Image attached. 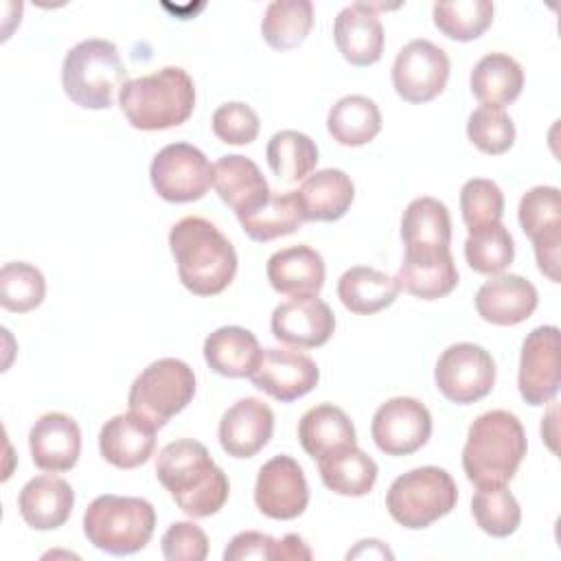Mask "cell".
<instances>
[{
    "mask_svg": "<svg viewBox=\"0 0 561 561\" xmlns=\"http://www.w3.org/2000/svg\"><path fill=\"white\" fill-rule=\"evenodd\" d=\"M213 186L221 202L234 210L237 219L259 210L272 195L259 164L239 153L221 156L213 164Z\"/></svg>",
    "mask_w": 561,
    "mask_h": 561,
    "instance_id": "cell-20",
    "label": "cell"
},
{
    "mask_svg": "<svg viewBox=\"0 0 561 561\" xmlns=\"http://www.w3.org/2000/svg\"><path fill=\"white\" fill-rule=\"evenodd\" d=\"M469 85L484 107L511 105L524 88L522 66L506 53H489L471 70Z\"/></svg>",
    "mask_w": 561,
    "mask_h": 561,
    "instance_id": "cell-31",
    "label": "cell"
},
{
    "mask_svg": "<svg viewBox=\"0 0 561 561\" xmlns=\"http://www.w3.org/2000/svg\"><path fill=\"white\" fill-rule=\"evenodd\" d=\"M436 388L458 405H469L484 399L495 383V362L486 348L473 342L447 346L434 368Z\"/></svg>",
    "mask_w": 561,
    "mask_h": 561,
    "instance_id": "cell-10",
    "label": "cell"
},
{
    "mask_svg": "<svg viewBox=\"0 0 561 561\" xmlns=\"http://www.w3.org/2000/svg\"><path fill=\"white\" fill-rule=\"evenodd\" d=\"M370 436L386 456H410L430 440L432 414L419 399L392 397L377 408Z\"/></svg>",
    "mask_w": 561,
    "mask_h": 561,
    "instance_id": "cell-13",
    "label": "cell"
},
{
    "mask_svg": "<svg viewBox=\"0 0 561 561\" xmlns=\"http://www.w3.org/2000/svg\"><path fill=\"white\" fill-rule=\"evenodd\" d=\"M272 335L296 348H318L335 331L331 307L318 296H298L280 302L272 311Z\"/></svg>",
    "mask_w": 561,
    "mask_h": 561,
    "instance_id": "cell-17",
    "label": "cell"
},
{
    "mask_svg": "<svg viewBox=\"0 0 561 561\" xmlns=\"http://www.w3.org/2000/svg\"><path fill=\"white\" fill-rule=\"evenodd\" d=\"M436 28L456 42L478 39L493 22V2L489 0H456L436 2L432 7Z\"/></svg>",
    "mask_w": 561,
    "mask_h": 561,
    "instance_id": "cell-38",
    "label": "cell"
},
{
    "mask_svg": "<svg viewBox=\"0 0 561 561\" xmlns=\"http://www.w3.org/2000/svg\"><path fill=\"white\" fill-rule=\"evenodd\" d=\"M561 351L559 329L554 324L533 329L519 355L517 386L528 405H543L552 401L561 386Z\"/></svg>",
    "mask_w": 561,
    "mask_h": 561,
    "instance_id": "cell-14",
    "label": "cell"
},
{
    "mask_svg": "<svg viewBox=\"0 0 561 561\" xmlns=\"http://www.w3.org/2000/svg\"><path fill=\"white\" fill-rule=\"evenodd\" d=\"M322 254L305 243L283 248L267 259L265 274L274 291L283 296H318L324 285Z\"/></svg>",
    "mask_w": 561,
    "mask_h": 561,
    "instance_id": "cell-24",
    "label": "cell"
},
{
    "mask_svg": "<svg viewBox=\"0 0 561 561\" xmlns=\"http://www.w3.org/2000/svg\"><path fill=\"white\" fill-rule=\"evenodd\" d=\"M156 476L178 508L193 519L219 513L230 493L224 469H219L208 449L193 438L164 445L156 460Z\"/></svg>",
    "mask_w": 561,
    "mask_h": 561,
    "instance_id": "cell-1",
    "label": "cell"
},
{
    "mask_svg": "<svg viewBox=\"0 0 561 561\" xmlns=\"http://www.w3.org/2000/svg\"><path fill=\"white\" fill-rule=\"evenodd\" d=\"M162 557L169 561H204L208 537L195 522H173L160 539Z\"/></svg>",
    "mask_w": 561,
    "mask_h": 561,
    "instance_id": "cell-45",
    "label": "cell"
},
{
    "mask_svg": "<svg viewBox=\"0 0 561 561\" xmlns=\"http://www.w3.org/2000/svg\"><path fill=\"white\" fill-rule=\"evenodd\" d=\"M261 355L263 348L256 335L237 324L219 327L204 340V359L221 377H250Z\"/></svg>",
    "mask_w": 561,
    "mask_h": 561,
    "instance_id": "cell-28",
    "label": "cell"
},
{
    "mask_svg": "<svg viewBox=\"0 0 561 561\" xmlns=\"http://www.w3.org/2000/svg\"><path fill=\"white\" fill-rule=\"evenodd\" d=\"M169 248L180 283L195 296L221 294L237 274V250L208 219L188 215L173 224Z\"/></svg>",
    "mask_w": 561,
    "mask_h": 561,
    "instance_id": "cell-2",
    "label": "cell"
},
{
    "mask_svg": "<svg viewBox=\"0 0 561 561\" xmlns=\"http://www.w3.org/2000/svg\"><path fill=\"white\" fill-rule=\"evenodd\" d=\"M333 39L342 57L357 66H373L383 53V26L373 4L353 2L333 22Z\"/></svg>",
    "mask_w": 561,
    "mask_h": 561,
    "instance_id": "cell-22",
    "label": "cell"
},
{
    "mask_svg": "<svg viewBox=\"0 0 561 561\" xmlns=\"http://www.w3.org/2000/svg\"><path fill=\"white\" fill-rule=\"evenodd\" d=\"M539 296L530 280L519 274L489 278L476 294V311L484 322L513 327L528 320L537 309Z\"/></svg>",
    "mask_w": 561,
    "mask_h": 561,
    "instance_id": "cell-21",
    "label": "cell"
},
{
    "mask_svg": "<svg viewBox=\"0 0 561 561\" xmlns=\"http://www.w3.org/2000/svg\"><path fill=\"white\" fill-rule=\"evenodd\" d=\"M316 362L298 348H263L250 381L280 403H291L318 386Z\"/></svg>",
    "mask_w": 561,
    "mask_h": 561,
    "instance_id": "cell-16",
    "label": "cell"
},
{
    "mask_svg": "<svg viewBox=\"0 0 561 561\" xmlns=\"http://www.w3.org/2000/svg\"><path fill=\"white\" fill-rule=\"evenodd\" d=\"M401 239L410 254H436L449 250L451 217L436 197L412 199L401 217Z\"/></svg>",
    "mask_w": 561,
    "mask_h": 561,
    "instance_id": "cell-26",
    "label": "cell"
},
{
    "mask_svg": "<svg viewBox=\"0 0 561 561\" xmlns=\"http://www.w3.org/2000/svg\"><path fill=\"white\" fill-rule=\"evenodd\" d=\"M28 449L37 469L48 473L70 471L81 454V430L64 412H46L28 432Z\"/></svg>",
    "mask_w": 561,
    "mask_h": 561,
    "instance_id": "cell-19",
    "label": "cell"
},
{
    "mask_svg": "<svg viewBox=\"0 0 561 561\" xmlns=\"http://www.w3.org/2000/svg\"><path fill=\"white\" fill-rule=\"evenodd\" d=\"M226 561H241V559H274L276 561V539L259 533V530H243L237 533L224 550Z\"/></svg>",
    "mask_w": 561,
    "mask_h": 561,
    "instance_id": "cell-46",
    "label": "cell"
},
{
    "mask_svg": "<svg viewBox=\"0 0 561 561\" xmlns=\"http://www.w3.org/2000/svg\"><path fill=\"white\" fill-rule=\"evenodd\" d=\"M471 513L480 530L491 537H508L522 522V508L506 484L478 489L471 500Z\"/></svg>",
    "mask_w": 561,
    "mask_h": 561,
    "instance_id": "cell-40",
    "label": "cell"
},
{
    "mask_svg": "<svg viewBox=\"0 0 561 561\" xmlns=\"http://www.w3.org/2000/svg\"><path fill=\"white\" fill-rule=\"evenodd\" d=\"M458 486L454 478L434 465L410 469L392 480L386 493L390 517L410 530H421L454 511Z\"/></svg>",
    "mask_w": 561,
    "mask_h": 561,
    "instance_id": "cell-7",
    "label": "cell"
},
{
    "mask_svg": "<svg viewBox=\"0 0 561 561\" xmlns=\"http://www.w3.org/2000/svg\"><path fill=\"white\" fill-rule=\"evenodd\" d=\"M239 224L252 241L265 243L300 230L305 219L296 199V191H287V193L272 191L270 199L259 210L241 217Z\"/></svg>",
    "mask_w": 561,
    "mask_h": 561,
    "instance_id": "cell-37",
    "label": "cell"
},
{
    "mask_svg": "<svg viewBox=\"0 0 561 561\" xmlns=\"http://www.w3.org/2000/svg\"><path fill=\"white\" fill-rule=\"evenodd\" d=\"M318 469L322 484L346 497H362L377 482V462L357 445L320 458Z\"/></svg>",
    "mask_w": 561,
    "mask_h": 561,
    "instance_id": "cell-33",
    "label": "cell"
},
{
    "mask_svg": "<svg viewBox=\"0 0 561 561\" xmlns=\"http://www.w3.org/2000/svg\"><path fill=\"white\" fill-rule=\"evenodd\" d=\"M515 256V241L502 224L471 230L465 241V259L478 274H502Z\"/></svg>",
    "mask_w": 561,
    "mask_h": 561,
    "instance_id": "cell-39",
    "label": "cell"
},
{
    "mask_svg": "<svg viewBox=\"0 0 561 561\" xmlns=\"http://www.w3.org/2000/svg\"><path fill=\"white\" fill-rule=\"evenodd\" d=\"M399 291L401 289L394 276L368 265L348 267L337 280V298L351 313L357 316H373L390 307Z\"/></svg>",
    "mask_w": 561,
    "mask_h": 561,
    "instance_id": "cell-32",
    "label": "cell"
},
{
    "mask_svg": "<svg viewBox=\"0 0 561 561\" xmlns=\"http://www.w3.org/2000/svg\"><path fill=\"white\" fill-rule=\"evenodd\" d=\"M311 557L313 552L300 535L287 533L285 537L276 539V561H309Z\"/></svg>",
    "mask_w": 561,
    "mask_h": 561,
    "instance_id": "cell-47",
    "label": "cell"
},
{
    "mask_svg": "<svg viewBox=\"0 0 561 561\" xmlns=\"http://www.w3.org/2000/svg\"><path fill=\"white\" fill-rule=\"evenodd\" d=\"M195 397L193 368L175 357L151 362L131 383L127 403L129 412L149 421L156 430L164 427L171 416L180 414Z\"/></svg>",
    "mask_w": 561,
    "mask_h": 561,
    "instance_id": "cell-8",
    "label": "cell"
},
{
    "mask_svg": "<svg viewBox=\"0 0 561 561\" xmlns=\"http://www.w3.org/2000/svg\"><path fill=\"white\" fill-rule=\"evenodd\" d=\"M296 199L305 221H337L355 199V184L342 169H322L305 178Z\"/></svg>",
    "mask_w": 561,
    "mask_h": 561,
    "instance_id": "cell-27",
    "label": "cell"
},
{
    "mask_svg": "<svg viewBox=\"0 0 561 561\" xmlns=\"http://www.w3.org/2000/svg\"><path fill=\"white\" fill-rule=\"evenodd\" d=\"M517 219L533 241L537 267L552 283H559L561 261V193L557 186H533L519 199Z\"/></svg>",
    "mask_w": 561,
    "mask_h": 561,
    "instance_id": "cell-11",
    "label": "cell"
},
{
    "mask_svg": "<svg viewBox=\"0 0 561 561\" xmlns=\"http://www.w3.org/2000/svg\"><path fill=\"white\" fill-rule=\"evenodd\" d=\"M254 504L270 519H296L309 504V484L291 456L270 458L256 476Z\"/></svg>",
    "mask_w": 561,
    "mask_h": 561,
    "instance_id": "cell-15",
    "label": "cell"
},
{
    "mask_svg": "<svg viewBox=\"0 0 561 561\" xmlns=\"http://www.w3.org/2000/svg\"><path fill=\"white\" fill-rule=\"evenodd\" d=\"M210 123H213V134L226 145H250L252 140H256L261 129L259 114L241 101H230L219 105Z\"/></svg>",
    "mask_w": 561,
    "mask_h": 561,
    "instance_id": "cell-44",
    "label": "cell"
},
{
    "mask_svg": "<svg viewBox=\"0 0 561 561\" xmlns=\"http://www.w3.org/2000/svg\"><path fill=\"white\" fill-rule=\"evenodd\" d=\"M46 296L44 274L26 263L11 261L0 270V305L13 313H26L42 305Z\"/></svg>",
    "mask_w": 561,
    "mask_h": 561,
    "instance_id": "cell-41",
    "label": "cell"
},
{
    "mask_svg": "<svg viewBox=\"0 0 561 561\" xmlns=\"http://www.w3.org/2000/svg\"><path fill=\"white\" fill-rule=\"evenodd\" d=\"M265 158L280 182L296 184L313 173L318 164V147L302 131L280 129L270 138Z\"/></svg>",
    "mask_w": 561,
    "mask_h": 561,
    "instance_id": "cell-35",
    "label": "cell"
},
{
    "mask_svg": "<svg viewBox=\"0 0 561 561\" xmlns=\"http://www.w3.org/2000/svg\"><path fill=\"white\" fill-rule=\"evenodd\" d=\"M460 213L465 226L480 230L484 226L502 224L504 195L502 188L486 178H471L460 188Z\"/></svg>",
    "mask_w": 561,
    "mask_h": 561,
    "instance_id": "cell-42",
    "label": "cell"
},
{
    "mask_svg": "<svg viewBox=\"0 0 561 561\" xmlns=\"http://www.w3.org/2000/svg\"><path fill=\"white\" fill-rule=\"evenodd\" d=\"M327 129L337 145L362 147L379 134L381 112L373 99L364 94H348L331 105Z\"/></svg>",
    "mask_w": 561,
    "mask_h": 561,
    "instance_id": "cell-34",
    "label": "cell"
},
{
    "mask_svg": "<svg viewBox=\"0 0 561 561\" xmlns=\"http://www.w3.org/2000/svg\"><path fill=\"white\" fill-rule=\"evenodd\" d=\"M75 506L72 486L57 476L31 478L20 495L18 508L22 519L35 530H55L64 526Z\"/></svg>",
    "mask_w": 561,
    "mask_h": 561,
    "instance_id": "cell-25",
    "label": "cell"
},
{
    "mask_svg": "<svg viewBox=\"0 0 561 561\" xmlns=\"http://www.w3.org/2000/svg\"><path fill=\"white\" fill-rule=\"evenodd\" d=\"M467 136L482 153L502 156L515 142V123L504 110L480 105L467 118Z\"/></svg>",
    "mask_w": 561,
    "mask_h": 561,
    "instance_id": "cell-43",
    "label": "cell"
},
{
    "mask_svg": "<svg viewBox=\"0 0 561 561\" xmlns=\"http://www.w3.org/2000/svg\"><path fill=\"white\" fill-rule=\"evenodd\" d=\"M313 24L309 0H274L261 20V35L274 50H289L305 42Z\"/></svg>",
    "mask_w": 561,
    "mask_h": 561,
    "instance_id": "cell-36",
    "label": "cell"
},
{
    "mask_svg": "<svg viewBox=\"0 0 561 561\" xmlns=\"http://www.w3.org/2000/svg\"><path fill=\"white\" fill-rule=\"evenodd\" d=\"M125 75L116 44L99 37L75 44L61 64L66 96L85 110H107L114 101V90H121L127 81Z\"/></svg>",
    "mask_w": 561,
    "mask_h": 561,
    "instance_id": "cell-6",
    "label": "cell"
},
{
    "mask_svg": "<svg viewBox=\"0 0 561 561\" xmlns=\"http://www.w3.org/2000/svg\"><path fill=\"white\" fill-rule=\"evenodd\" d=\"M156 432L149 421L134 412L116 414L99 432V451L118 469H136L153 456Z\"/></svg>",
    "mask_w": 561,
    "mask_h": 561,
    "instance_id": "cell-23",
    "label": "cell"
},
{
    "mask_svg": "<svg viewBox=\"0 0 561 561\" xmlns=\"http://www.w3.org/2000/svg\"><path fill=\"white\" fill-rule=\"evenodd\" d=\"M298 440L313 460L357 445L353 421L333 403L313 405L300 416Z\"/></svg>",
    "mask_w": 561,
    "mask_h": 561,
    "instance_id": "cell-29",
    "label": "cell"
},
{
    "mask_svg": "<svg viewBox=\"0 0 561 561\" xmlns=\"http://www.w3.org/2000/svg\"><path fill=\"white\" fill-rule=\"evenodd\" d=\"M156 530V508L142 497L99 495L83 513L88 541L114 557L142 550Z\"/></svg>",
    "mask_w": 561,
    "mask_h": 561,
    "instance_id": "cell-5",
    "label": "cell"
},
{
    "mask_svg": "<svg viewBox=\"0 0 561 561\" xmlns=\"http://www.w3.org/2000/svg\"><path fill=\"white\" fill-rule=\"evenodd\" d=\"M449 79L447 53L430 39L408 42L392 64V88L408 103L436 99Z\"/></svg>",
    "mask_w": 561,
    "mask_h": 561,
    "instance_id": "cell-12",
    "label": "cell"
},
{
    "mask_svg": "<svg viewBox=\"0 0 561 561\" xmlns=\"http://www.w3.org/2000/svg\"><path fill=\"white\" fill-rule=\"evenodd\" d=\"M118 105L136 129H171L193 114L195 83L184 68L164 66L151 75L127 79L118 90Z\"/></svg>",
    "mask_w": 561,
    "mask_h": 561,
    "instance_id": "cell-4",
    "label": "cell"
},
{
    "mask_svg": "<svg viewBox=\"0 0 561 561\" xmlns=\"http://www.w3.org/2000/svg\"><path fill=\"white\" fill-rule=\"evenodd\" d=\"M153 191L171 204L202 199L213 186V164L188 142H171L162 147L149 167Z\"/></svg>",
    "mask_w": 561,
    "mask_h": 561,
    "instance_id": "cell-9",
    "label": "cell"
},
{
    "mask_svg": "<svg viewBox=\"0 0 561 561\" xmlns=\"http://www.w3.org/2000/svg\"><path fill=\"white\" fill-rule=\"evenodd\" d=\"M394 278L399 289L421 300H436L456 289L458 270L449 250L436 254L405 252Z\"/></svg>",
    "mask_w": 561,
    "mask_h": 561,
    "instance_id": "cell-30",
    "label": "cell"
},
{
    "mask_svg": "<svg viewBox=\"0 0 561 561\" xmlns=\"http://www.w3.org/2000/svg\"><path fill=\"white\" fill-rule=\"evenodd\" d=\"M526 449V432L515 414L508 410L484 412L467 432L462 447L465 476L478 489L504 486L517 473Z\"/></svg>",
    "mask_w": 561,
    "mask_h": 561,
    "instance_id": "cell-3",
    "label": "cell"
},
{
    "mask_svg": "<svg viewBox=\"0 0 561 561\" xmlns=\"http://www.w3.org/2000/svg\"><path fill=\"white\" fill-rule=\"evenodd\" d=\"M274 412L256 397L232 403L219 421V445L232 458L256 456L272 438Z\"/></svg>",
    "mask_w": 561,
    "mask_h": 561,
    "instance_id": "cell-18",
    "label": "cell"
},
{
    "mask_svg": "<svg viewBox=\"0 0 561 561\" xmlns=\"http://www.w3.org/2000/svg\"><path fill=\"white\" fill-rule=\"evenodd\" d=\"M357 557H388L392 559V552L379 541V539H362L353 550H348L346 559H357Z\"/></svg>",
    "mask_w": 561,
    "mask_h": 561,
    "instance_id": "cell-48",
    "label": "cell"
}]
</instances>
